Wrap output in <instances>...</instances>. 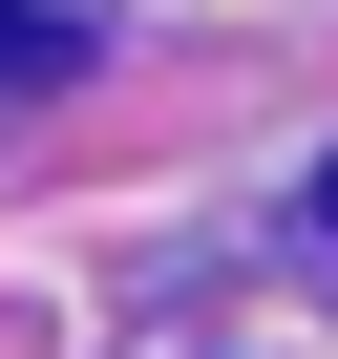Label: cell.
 I'll return each mask as SVG.
<instances>
[{
    "label": "cell",
    "instance_id": "cell-1",
    "mask_svg": "<svg viewBox=\"0 0 338 359\" xmlns=\"http://www.w3.org/2000/svg\"><path fill=\"white\" fill-rule=\"evenodd\" d=\"M85 64V22H64V0H0V85H64Z\"/></svg>",
    "mask_w": 338,
    "mask_h": 359
},
{
    "label": "cell",
    "instance_id": "cell-2",
    "mask_svg": "<svg viewBox=\"0 0 338 359\" xmlns=\"http://www.w3.org/2000/svg\"><path fill=\"white\" fill-rule=\"evenodd\" d=\"M317 233H338V169H317Z\"/></svg>",
    "mask_w": 338,
    "mask_h": 359
}]
</instances>
